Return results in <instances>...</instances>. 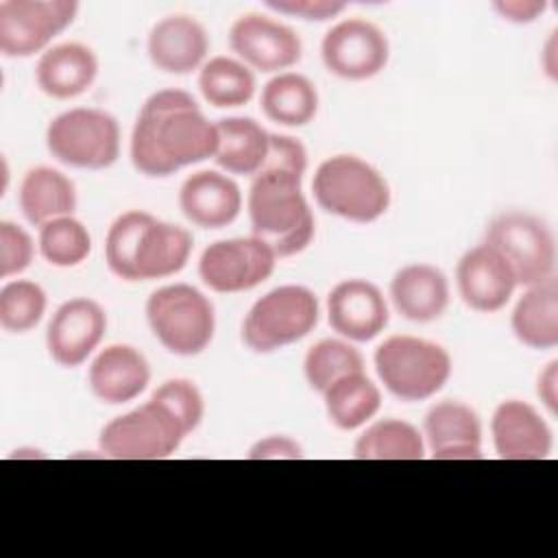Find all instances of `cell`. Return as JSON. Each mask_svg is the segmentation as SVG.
Instances as JSON below:
<instances>
[{"label": "cell", "mask_w": 558, "mask_h": 558, "mask_svg": "<svg viewBox=\"0 0 558 558\" xmlns=\"http://www.w3.org/2000/svg\"><path fill=\"white\" fill-rule=\"evenodd\" d=\"M484 244L510 266L517 286H532L556 275V238L549 225L530 211H501L490 218Z\"/></svg>", "instance_id": "cell-9"}, {"label": "cell", "mask_w": 558, "mask_h": 558, "mask_svg": "<svg viewBox=\"0 0 558 558\" xmlns=\"http://www.w3.org/2000/svg\"><path fill=\"white\" fill-rule=\"evenodd\" d=\"M312 194L323 211L357 225L381 218L392 198L384 174L357 155L327 157L314 172Z\"/></svg>", "instance_id": "cell-4"}, {"label": "cell", "mask_w": 558, "mask_h": 558, "mask_svg": "<svg viewBox=\"0 0 558 558\" xmlns=\"http://www.w3.org/2000/svg\"><path fill=\"white\" fill-rule=\"evenodd\" d=\"M449 279L432 264H408L390 279V301L395 310L412 323H432L449 305Z\"/></svg>", "instance_id": "cell-23"}, {"label": "cell", "mask_w": 558, "mask_h": 558, "mask_svg": "<svg viewBox=\"0 0 558 558\" xmlns=\"http://www.w3.org/2000/svg\"><path fill=\"white\" fill-rule=\"evenodd\" d=\"M74 0H4L0 2V52L9 59L46 52L48 44L76 17Z\"/></svg>", "instance_id": "cell-11"}, {"label": "cell", "mask_w": 558, "mask_h": 558, "mask_svg": "<svg viewBox=\"0 0 558 558\" xmlns=\"http://www.w3.org/2000/svg\"><path fill=\"white\" fill-rule=\"evenodd\" d=\"M490 434L501 460H545L554 445L543 414L521 399H506L495 408Z\"/></svg>", "instance_id": "cell-18"}, {"label": "cell", "mask_w": 558, "mask_h": 558, "mask_svg": "<svg viewBox=\"0 0 558 558\" xmlns=\"http://www.w3.org/2000/svg\"><path fill=\"white\" fill-rule=\"evenodd\" d=\"M98 76L96 52L78 41H65L41 52L35 65L37 87L57 100L76 98L92 87Z\"/></svg>", "instance_id": "cell-24"}, {"label": "cell", "mask_w": 558, "mask_h": 558, "mask_svg": "<svg viewBox=\"0 0 558 558\" xmlns=\"http://www.w3.org/2000/svg\"><path fill=\"white\" fill-rule=\"evenodd\" d=\"M150 397L166 403L185 423L190 434L201 425L205 416V399L198 386L185 377H172L161 381Z\"/></svg>", "instance_id": "cell-35"}, {"label": "cell", "mask_w": 558, "mask_h": 558, "mask_svg": "<svg viewBox=\"0 0 558 558\" xmlns=\"http://www.w3.org/2000/svg\"><path fill=\"white\" fill-rule=\"evenodd\" d=\"M46 146L65 166L102 170L120 157V124L109 111L74 107L50 120Z\"/></svg>", "instance_id": "cell-10"}, {"label": "cell", "mask_w": 558, "mask_h": 558, "mask_svg": "<svg viewBox=\"0 0 558 558\" xmlns=\"http://www.w3.org/2000/svg\"><path fill=\"white\" fill-rule=\"evenodd\" d=\"M259 107L275 124L305 126L316 118L318 92L307 76L299 72H281L262 87Z\"/></svg>", "instance_id": "cell-28"}, {"label": "cell", "mask_w": 558, "mask_h": 558, "mask_svg": "<svg viewBox=\"0 0 558 558\" xmlns=\"http://www.w3.org/2000/svg\"><path fill=\"white\" fill-rule=\"evenodd\" d=\"M35 257L31 233L11 220H0V277L9 279L24 272Z\"/></svg>", "instance_id": "cell-36"}, {"label": "cell", "mask_w": 558, "mask_h": 558, "mask_svg": "<svg viewBox=\"0 0 558 558\" xmlns=\"http://www.w3.org/2000/svg\"><path fill=\"white\" fill-rule=\"evenodd\" d=\"M364 371L362 353L344 338H325L312 344L303 357V375L310 388L318 395L325 392L336 379Z\"/></svg>", "instance_id": "cell-32"}, {"label": "cell", "mask_w": 558, "mask_h": 558, "mask_svg": "<svg viewBox=\"0 0 558 558\" xmlns=\"http://www.w3.org/2000/svg\"><path fill=\"white\" fill-rule=\"evenodd\" d=\"M305 170V146L296 137L270 133L266 161L251 177L246 209L251 235L264 240L277 257H292L305 251L316 231L314 214L301 185Z\"/></svg>", "instance_id": "cell-1"}, {"label": "cell", "mask_w": 558, "mask_h": 558, "mask_svg": "<svg viewBox=\"0 0 558 558\" xmlns=\"http://www.w3.org/2000/svg\"><path fill=\"white\" fill-rule=\"evenodd\" d=\"M248 460H296L303 458V449L290 436H266L257 440L248 453Z\"/></svg>", "instance_id": "cell-38"}, {"label": "cell", "mask_w": 558, "mask_h": 558, "mask_svg": "<svg viewBox=\"0 0 558 558\" xmlns=\"http://www.w3.org/2000/svg\"><path fill=\"white\" fill-rule=\"evenodd\" d=\"M277 259L275 251L255 235L216 240L201 253L198 275L209 290L235 294L264 283Z\"/></svg>", "instance_id": "cell-12"}, {"label": "cell", "mask_w": 558, "mask_h": 558, "mask_svg": "<svg viewBox=\"0 0 558 558\" xmlns=\"http://www.w3.org/2000/svg\"><path fill=\"white\" fill-rule=\"evenodd\" d=\"M423 456V432L392 416L373 421L353 445V458L357 460H421Z\"/></svg>", "instance_id": "cell-30"}, {"label": "cell", "mask_w": 558, "mask_h": 558, "mask_svg": "<svg viewBox=\"0 0 558 558\" xmlns=\"http://www.w3.org/2000/svg\"><path fill=\"white\" fill-rule=\"evenodd\" d=\"M266 7L277 13L301 17L307 22H325L342 13L347 4L338 0H268Z\"/></svg>", "instance_id": "cell-37"}, {"label": "cell", "mask_w": 558, "mask_h": 558, "mask_svg": "<svg viewBox=\"0 0 558 558\" xmlns=\"http://www.w3.org/2000/svg\"><path fill=\"white\" fill-rule=\"evenodd\" d=\"M198 89L216 109L242 107L255 94V74L240 59L218 54L203 63L198 72Z\"/></svg>", "instance_id": "cell-31"}, {"label": "cell", "mask_w": 558, "mask_h": 558, "mask_svg": "<svg viewBox=\"0 0 558 558\" xmlns=\"http://www.w3.org/2000/svg\"><path fill=\"white\" fill-rule=\"evenodd\" d=\"M17 201L24 218L37 227L61 216H72L78 203L74 181L50 166H37L24 174Z\"/></svg>", "instance_id": "cell-26"}, {"label": "cell", "mask_w": 558, "mask_h": 558, "mask_svg": "<svg viewBox=\"0 0 558 558\" xmlns=\"http://www.w3.org/2000/svg\"><path fill=\"white\" fill-rule=\"evenodd\" d=\"M46 292L28 279H13L0 290V327L9 333H26L46 314Z\"/></svg>", "instance_id": "cell-34"}, {"label": "cell", "mask_w": 558, "mask_h": 558, "mask_svg": "<svg viewBox=\"0 0 558 558\" xmlns=\"http://www.w3.org/2000/svg\"><path fill=\"white\" fill-rule=\"evenodd\" d=\"M456 286L466 307L490 314L510 301L517 279L504 257L482 242L460 257L456 266Z\"/></svg>", "instance_id": "cell-17"}, {"label": "cell", "mask_w": 558, "mask_h": 558, "mask_svg": "<svg viewBox=\"0 0 558 558\" xmlns=\"http://www.w3.org/2000/svg\"><path fill=\"white\" fill-rule=\"evenodd\" d=\"M190 434L185 423L159 399L150 397L111 418L98 436L100 451L113 460H163L172 456Z\"/></svg>", "instance_id": "cell-7"}, {"label": "cell", "mask_w": 558, "mask_h": 558, "mask_svg": "<svg viewBox=\"0 0 558 558\" xmlns=\"http://www.w3.org/2000/svg\"><path fill=\"white\" fill-rule=\"evenodd\" d=\"M107 331L105 310L87 296L63 301L46 329V349L63 368L81 366L100 344Z\"/></svg>", "instance_id": "cell-15"}, {"label": "cell", "mask_w": 558, "mask_h": 558, "mask_svg": "<svg viewBox=\"0 0 558 558\" xmlns=\"http://www.w3.org/2000/svg\"><path fill=\"white\" fill-rule=\"evenodd\" d=\"M216 163L229 174L255 177L268 155L270 133L253 118L231 116L216 122Z\"/></svg>", "instance_id": "cell-27"}, {"label": "cell", "mask_w": 558, "mask_h": 558, "mask_svg": "<svg viewBox=\"0 0 558 558\" xmlns=\"http://www.w3.org/2000/svg\"><path fill=\"white\" fill-rule=\"evenodd\" d=\"M388 303L368 279H344L327 294L329 327L349 342H368L388 325Z\"/></svg>", "instance_id": "cell-16"}, {"label": "cell", "mask_w": 558, "mask_h": 558, "mask_svg": "<svg viewBox=\"0 0 558 558\" xmlns=\"http://www.w3.org/2000/svg\"><path fill=\"white\" fill-rule=\"evenodd\" d=\"M318 316V299L310 288L279 286L251 305L242 323V340L255 353H272L314 331Z\"/></svg>", "instance_id": "cell-8"}, {"label": "cell", "mask_w": 558, "mask_h": 558, "mask_svg": "<svg viewBox=\"0 0 558 558\" xmlns=\"http://www.w3.org/2000/svg\"><path fill=\"white\" fill-rule=\"evenodd\" d=\"M229 46L238 59L259 72L281 74L301 61V37L264 13H246L231 24Z\"/></svg>", "instance_id": "cell-14"}, {"label": "cell", "mask_w": 558, "mask_h": 558, "mask_svg": "<svg viewBox=\"0 0 558 558\" xmlns=\"http://www.w3.org/2000/svg\"><path fill=\"white\" fill-rule=\"evenodd\" d=\"M556 50H558V44H556V31H551L549 33V39H547V44L543 46V52H541V63H543V70H545V74L551 78V81H556V76H558V63H556Z\"/></svg>", "instance_id": "cell-41"}, {"label": "cell", "mask_w": 558, "mask_h": 558, "mask_svg": "<svg viewBox=\"0 0 558 558\" xmlns=\"http://www.w3.org/2000/svg\"><path fill=\"white\" fill-rule=\"evenodd\" d=\"M493 9L508 22L527 24V22H534L547 9V2H543V0H499L493 4Z\"/></svg>", "instance_id": "cell-39"}, {"label": "cell", "mask_w": 558, "mask_h": 558, "mask_svg": "<svg viewBox=\"0 0 558 558\" xmlns=\"http://www.w3.org/2000/svg\"><path fill=\"white\" fill-rule=\"evenodd\" d=\"M218 131L192 94L168 87L150 94L131 131V161L146 177H170L216 155Z\"/></svg>", "instance_id": "cell-2"}, {"label": "cell", "mask_w": 558, "mask_h": 558, "mask_svg": "<svg viewBox=\"0 0 558 558\" xmlns=\"http://www.w3.org/2000/svg\"><path fill=\"white\" fill-rule=\"evenodd\" d=\"M320 57L333 76L344 81H366L388 65L390 44L386 33L373 22L347 17L325 33Z\"/></svg>", "instance_id": "cell-13"}, {"label": "cell", "mask_w": 558, "mask_h": 558, "mask_svg": "<svg viewBox=\"0 0 558 558\" xmlns=\"http://www.w3.org/2000/svg\"><path fill=\"white\" fill-rule=\"evenodd\" d=\"M146 52L157 70L166 74H190L203 68L209 52V37L198 20L168 15L150 28Z\"/></svg>", "instance_id": "cell-21"}, {"label": "cell", "mask_w": 558, "mask_h": 558, "mask_svg": "<svg viewBox=\"0 0 558 558\" xmlns=\"http://www.w3.org/2000/svg\"><path fill=\"white\" fill-rule=\"evenodd\" d=\"M181 214L201 229L229 227L242 209L240 185L218 170H196L179 187Z\"/></svg>", "instance_id": "cell-20"}, {"label": "cell", "mask_w": 558, "mask_h": 558, "mask_svg": "<svg viewBox=\"0 0 558 558\" xmlns=\"http://www.w3.org/2000/svg\"><path fill=\"white\" fill-rule=\"evenodd\" d=\"M323 401L331 425L351 432L366 425L379 412L381 390L364 371H360L329 384L323 392Z\"/></svg>", "instance_id": "cell-29"}, {"label": "cell", "mask_w": 558, "mask_h": 558, "mask_svg": "<svg viewBox=\"0 0 558 558\" xmlns=\"http://www.w3.org/2000/svg\"><path fill=\"white\" fill-rule=\"evenodd\" d=\"M150 381V366L144 353L131 344H109L89 364L87 384L92 395L107 405H122L137 399Z\"/></svg>", "instance_id": "cell-22"}, {"label": "cell", "mask_w": 558, "mask_h": 558, "mask_svg": "<svg viewBox=\"0 0 558 558\" xmlns=\"http://www.w3.org/2000/svg\"><path fill=\"white\" fill-rule=\"evenodd\" d=\"M373 362L384 388L405 403L434 397L451 375V355L442 344L408 333L386 338Z\"/></svg>", "instance_id": "cell-5"}, {"label": "cell", "mask_w": 558, "mask_h": 558, "mask_svg": "<svg viewBox=\"0 0 558 558\" xmlns=\"http://www.w3.org/2000/svg\"><path fill=\"white\" fill-rule=\"evenodd\" d=\"M146 320L153 336L174 355L192 357L214 340V303L190 283L157 288L146 301Z\"/></svg>", "instance_id": "cell-6"}, {"label": "cell", "mask_w": 558, "mask_h": 558, "mask_svg": "<svg viewBox=\"0 0 558 558\" xmlns=\"http://www.w3.org/2000/svg\"><path fill=\"white\" fill-rule=\"evenodd\" d=\"M536 395L547 412L554 416L558 410V362L551 360L536 379Z\"/></svg>", "instance_id": "cell-40"}, {"label": "cell", "mask_w": 558, "mask_h": 558, "mask_svg": "<svg viewBox=\"0 0 558 558\" xmlns=\"http://www.w3.org/2000/svg\"><path fill=\"white\" fill-rule=\"evenodd\" d=\"M192 233L148 211L120 214L105 238L107 268L122 281H153L177 275L192 255Z\"/></svg>", "instance_id": "cell-3"}, {"label": "cell", "mask_w": 558, "mask_h": 558, "mask_svg": "<svg viewBox=\"0 0 558 558\" xmlns=\"http://www.w3.org/2000/svg\"><path fill=\"white\" fill-rule=\"evenodd\" d=\"M37 246L50 266L74 268L87 259L92 251V235L78 218L61 216L39 227Z\"/></svg>", "instance_id": "cell-33"}, {"label": "cell", "mask_w": 558, "mask_h": 558, "mask_svg": "<svg viewBox=\"0 0 558 558\" xmlns=\"http://www.w3.org/2000/svg\"><path fill=\"white\" fill-rule=\"evenodd\" d=\"M517 340L530 349L547 351L558 344V279L556 275L532 283L510 314Z\"/></svg>", "instance_id": "cell-25"}, {"label": "cell", "mask_w": 558, "mask_h": 558, "mask_svg": "<svg viewBox=\"0 0 558 558\" xmlns=\"http://www.w3.org/2000/svg\"><path fill=\"white\" fill-rule=\"evenodd\" d=\"M423 440L436 460H477L482 458L480 414L462 401L442 399L425 412Z\"/></svg>", "instance_id": "cell-19"}]
</instances>
